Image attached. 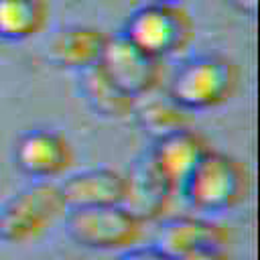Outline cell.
<instances>
[{"mask_svg":"<svg viewBox=\"0 0 260 260\" xmlns=\"http://www.w3.org/2000/svg\"><path fill=\"white\" fill-rule=\"evenodd\" d=\"M128 177V197L126 203L136 215H140L144 221L156 219L167 209L171 197L177 193L146 160L144 152L138 154L134 160Z\"/></svg>","mask_w":260,"mask_h":260,"instance_id":"4fadbf2b","label":"cell"},{"mask_svg":"<svg viewBox=\"0 0 260 260\" xmlns=\"http://www.w3.org/2000/svg\"><path fill=\"white\" fill-rule=\"evenodd\" d=\"M112 260H173L156 244H134L120 252H114Z\"/></svg>","mask_w":260,"mask_h":260,"instance_id":"2e32d148","label":"cell"},{"mask_svg":"<svg viewBox=\"0 0 260 260\" xmlns=\"http://www.w3.org/2000/svg\"><path fill=\"white\" fill-rule=\"evenodd\" d=\"M228 240V230L209 217L177 215L162 223L154 244L171 258H179L201 248H225Z\"/></svg>","mask_w":260,"mask_h":260,"instance_id":"8fae6325","label":"cell"},{"mask_svg":"<svg viewBox=\"0 0 260 260\" xmlns=\"http://www.w3.org/2000/svg\"><path fill=\"white\" fill-rule=\"evenodd\" d=\"M108 37L110 35L104 28L93 24H65L51 35L45 59L57 69L73 73L83 71L100 63Z\"/></svg>","mask_w":260,"mask_h":260,"instance_id":"30bf717a","label":"cell"},{"mask_svg":"<svg viewBox=\"0 0 260 260\" xmlns=\"http://www.w3.org/2000/svg\"><path fill=\"white\" fill-rule=\"evenodd\" d=\"M67 205L57 181H30L0 205V242L24 246L61 221Z\"/></svg>","mask_w":260,"mask_h":260,"instance_id":"3957f363","label":"cell"},{"mask_svg":"<svg viewBox=\"0 0 260 260\" xmlns=\"http://www.w3.org/2000/svg\"><path fill=\"white\" fill-rule=\"evenodd\" d=\"M209 148L211 144L207 142V138L185 124L152 136L150 144L142 152L152 169L175 191H179L185 177L193 171V167Z\"/></svg>","mask_w":260,"mask_h":260,"instance_id":"ba28073f","label":"cell"},{"mask_svg":"<svg viewBox=\"0 0 260 260\" xmlns=\"http://www.w3.org/2000/svg\"><path fill=\"white\" fill-rule=\"evenodd\" d=\"M75 89L87 110L104 120L120 122L128 120L134 114L136 102L128 93H124L116 83L108 79V75L100 69V65L87 67L75 73Z\"/></svg>","mask_w":260,"mask_h":260,"instance_id":"7c38bea8","label":"cell"},{"mask_svg":"<svg viewBox=\"0 0 260 260\" xmlns=\"http://www.w3.org/2000/svg\"><path fill=\"white\" fill-rule=\"evenodd\" d=\"M59 191L69 207H98L120 205L128 197L126 173L112 167H85L69 171L59 181Z\"/></svg>","mask_w":260,"mask_h":260,"instance_id":"9c48e42d","label":"cell"},{"mask_svg":"<svg viewBox=\"0 0 260 260\" xmlns=\"http://www.w3.org/2000/svg\"><path fill=\"white\" fill-rule=\"evenodd\" d=\"M49 18L47 0H0V41L26 43L45 32Z\"/></svg>","mask_w":260,"mask_h":260,"instance_id":"5bb4252c","label":"cell"},{"mask_svg":"<svg viewBox=\"0 0 260 260\" xmlns=\"http://www.w3.org/2000/svg\"><path fill=\"white\" fill-rule=\"evenodd\" d=\"M120 32L144 53L165 61L191 45L195 24L183 4L150 0L136 6L126 16Z\"/></svg>","mask_w":260,"mask_h":260,"instance_id":"277c9868","label":"cell"},{"mask_svg":"<svg viewBox=\"0 0 260 260\" xmlns=\"http://www.w3.org/2000/svg\"><path fill=\"white\" fill-rule=\"evenodd\" d=\"M12 165L30 181H59L73 169L75 148L55 128H28L12 142Z\"/></svg>","mask_w":260,"mask_h":260,"instance_id":"8992f818","label":"cell"},{"mask_svg":"<svg viewBox=\"0 0 260 260\" xmlns=\"http://www.w3.org/2000/svg\"><path fill=\"white\" fill-rule=\"evenodd\" d=\"M61 221L71 242L95 252H120L140 244L146 228V221L124 203L69 207Z\"/></svg>","mask_w":260,"mask_h":260,"instance_id":"5b68a950","label":"cell"},{"mask_svg":"<svg viewBox=\"0 0 260 260\" xmlns=\"http://www.w3.org/2000/svg\"><path fill=\"white\" fill-rule=\"evenodd\" d=\"M252 191V175L240 158L209 148L179 187L183 201L199 213L215 215L240 207Z\"/></svg>","mask_w":260,"mask_h":260,"instance_id":"7a4b0ae2","label":"cell"},{"mask_svg":"<svg viewBox=\"0 0 260 260\" xmlns=\"http://www.w3.org/2000/svg\"><path fill=\"white\" fill-rule=\"evenodd\" d=\"M223 2L244 16L254 18L258 14V0H223Z\"/></svg>","mask_w":260,"mask_h":260,"instance_id":"ac0fdd59","label":"cell"},{"mask_svg":"<svg viewBox=\"0 0 260 260\" xmlns=\"http://www.w3.org/2000/svg\"><path fill=\"white\" fill-rule=\"evenodd\" d=\"M185 114L187 112L177 108L165 95V100H154V102H146V104L136 102L132 118H136V122L144 130L152 132V136H156V134H162L167 130L185 126Z\"/></svg>","mask_w":260,"mask_h":260,"instance_id":"9a60e30c","label":"cell"},{"mask_svg":"<svg viewBox=\"0 0 260 260\" xmlns=\"http://www.w3.org/2000/svg\"><path fill=\"white\" fill-rule=\"evenodd\" d=\"M167 2H179V4H183L185 0H167Z\"/></svg>","mask_w":260,"mask_h":260,"instance_id":"d6986e66","label":"cell"},{"mask_svg":"<svg viewBox=\"0 0 260 260\" xmlns=\"http://www.w3.org/2000/svg\"><path fill=\"white\" fill-rule=\"evenodd\" d=\"M242 71L223 53H197L183 59L167 81V98L183 112H209L238 91Z\"/></svg>","mask_w":260,"mask_h":260,"instance_id":"6da1fadb","label":"cell"},{"mask_svg":"<svg viewBox=\"0 0 260 260\" xmlns=\"http://www.w3.org/2000/svg\"><path fill=\"white\" fill-rule=\"evenodd\" d=\"M173 260H232V258L225 254L223 248H201V250L187 252Z\"/></svg>","mask_w":260,"mask_h":260,"instance_id":"e0dca14e","label":"cell"},{"mask_svg":"<svg viewBox=\"0 0 260 260\" xmlns=\"http://www.w3.org/2000/svg\"><path fill=\"white\" fill-rule=\"evenodd\" d=\"M100 69L134 100L150 95L162 81V61L130 43L120 30L108 37Z\"/></svg>","mask_w":260,"mask_h":260,"instance_id":"52a82bcc","label":"cell"}]
</instances>
